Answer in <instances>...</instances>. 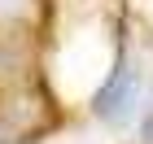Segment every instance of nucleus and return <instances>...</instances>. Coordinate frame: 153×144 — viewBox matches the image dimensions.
<instances>
[{
	"instance_id": "obj_1",
	"label": "nucleus",
	"mask_w": 153,
	"mask_h": 144,
	"mask_svg": "<svg viewBox=\"0 0 153 144\" xmlns=\"http://www.w3.org/2000/svg\"><path fill=\"white\" fill-rule=\"evenodd\" d=\"M144 100H149V66H144L140 48L131 44L127 22H123V31H118V48H114V61H109L105 79L96 83L88 109H92V118L105 122V127H131V122L140 118Z\"/></svg>"
},
{
	"instance_id": "obj_2",
	"label": "nucleus",
	"mask_w": 153,
	"mask_h": 144,
	"mask_svg": "<svg viewBox=\"0 0 153 144\" xmlns=\"http://www.w3.org/2000/svg\"><path fill=\"white\" fill-rule=\"evenodd\" d=\"M53 127H57V96L44 79L0 96V144H31Z\"/></svg>"
},
{
	"instance_id": "obj_3",
	"label": "nucleus",
	"mask_w": 153,
	"mask_h": 144,
	"mask_svg": "<svg viewBox=\"0 0 153 144\" xmlns=\"http://www.w3.org/2000/svg\"><path fill=\"white\" fill-rule=\"evenodd\" d=\"M44 35L48 31H0V96L44 79Z\"/></svg>"
},
{
	"instance_id": "obj_4",
	"label": "nucleus",
	"mask_w": 153,
	"mask_h": 144,
	"mask_svg": "<svg viewBox=\"0 0 153 144\" xmlns=\"http://www.w3.org/2000/svg\"><path fill=\"white\" fill-rule=\"evenodd\" d=\"M53 0H0V31H48Z\"/></svg>"
},
{
	"instance_id": "obj_5",
	"label": "nucleus",
	"mask_w": 153,
	"mask_h": 144,
	"mask_svg": "<svg viewBox=\"0 0 153 144\" xmlns=\"http://www.w3.org/2000/svg\"><path fill=\"white\" fill-rule=\"evenodd\" d=\"M140 144H153V96L144 100V109H140Z\"/></svg>"
}]
</instances>
